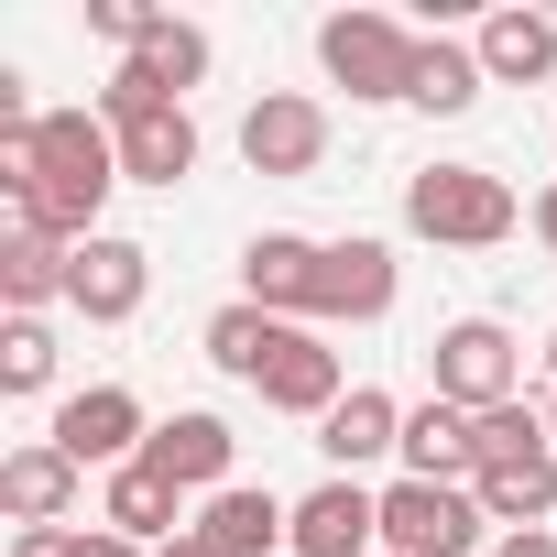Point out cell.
<instances>
[{
    "label": "cell",
    "mask_w": 557,
    "mask_h": 557,
    "mask_svg": "<svg viewBox=\"0 0 557 557\" xmlns=\"http://www.w3.org/2000/svg\"><path fill=\"white\" fill-rule=\"evenodd\" d=\"M405 230L437 240V251H492V240L524 230V197L492 164H416L405 175Z\"/></svg>",
    "instance_id": "cell-1"
},
{
    "label": "cell",
    "mask_w": 557,
    "mask_h": 557,
    "mask_svg": "<svg viewBox=\"0 0 557 557\" xmlns=\"http://www.w3.org/2000/svg\"><path fill=\"white\" fill-rule=\"evenodd\" d=\"M426 394L459 405V416H492V405H524V350L503 318H448L426 339Z\"/></svg>",
    "instance_id": "cell-2"
},
{
    "label": "cell",
    "mask_w": 557,
    "mask_h": 557,
    "mask_svg": "<svg viewBox=\"0 0 557 557\" xmlns=\"http://www.w3.org/2000/svg\"><path fill=\"white\" fill-rule=\"evenodd\" d=\"M416 45H426V34H405L394 12H329V23H318V66H329V88H350V99H405V88H416Z\"/></svg>",
    "instance_id": "cell-3"
},
{
    "label": "cell",
    "mask_w": 557,
    "mask_h": 557,
    "mask_svg": "<svg viewBox=\"0 0 557 557\" xmlns=\"http://www.w3.org/2000/svg\"><path fill=\"white\" fill-rule=\"evenodd\" d=\"M481 503L470 481H383V557H470Z\"/></svg>",
    "instance_id": "cell-4"
},
{
    "label": "cell",
    "mask_w": 557,
    "mask_h": 557,
    "mask_svg": "<svg viewBox=\"0 0 557 557\" xmlns=\"http://www.w3.org/2000/svg\"><path fill=\"white\" fill-rule=\"evenodd\" d=\"M240 164H251V175H285V186L318 175V164H329V110H318L307 88H262V99L240 110Z\"/></svg>",
    "instance_id": "cell-5"
},
{
    "label": "cell",
    "mask_w": 557,
    "mask_h": 557,
    "mask_svg": "<svg viewBox=\"0 0 557 557\" xmlns=\"http://www.w3.org/2000/svg\"><path fill=\"white\" fill-rule=\"evenodd\" d=\"M143 437H153V416H143V394H132V383H88V394H66V405H55V448H66L77 470H132V459H143Z\"/></svg>",
    "instance_id": "cell-6"
},
{
    "label": "cell",
    "mask_w": 557,
    "mask_h": 557,
    "mask_svg": "<svg viewBox=\"0 0 557 557\" xmlns=\"http://www.w3.org/2000/svg\"><path fill=\"white\" fill-rule=\"evenodd\" d=\"M143 296H153V251H143V240H121V230L77 240V273H66V307H77L88 329H121V318H143Z\"/></svg>",
    "instance_id": "cell-7"
},
{
    "label": "cell",
    "mask_w": 557,
    "mask_h": 557,
    "mask_svg": "<svg viewBox=\"0 0 557 557\" xmlns=\"http://www.w3.org/2000/svg\"><path fill=\"white\" fill-rule=\"evenodd\" d=\"M394 240H329V262H318V318L307 329H361V318H394Z\"/></svg>",
    "instance_id": "cell-8"
},
{
    "label": "cell",
    "mask_w": 557,
    "mask_h": 557,
    "mask_svg": "<svg viewBox=\"0 0 557 557\" xmlns=\"http://www.w3.org/2000/svg\"><path fill=\"white\" fill-rule=\"evenodd\" d=\"M318 262H329V240H307V230H251V251H240V307H273V318H318Z\"/></svg>",
    "instance_id": "cell-9"
},
{
    "label": "cell",
    "mask_w": 557,
    "mask_h": 557,
    "mask_svg": "<svg viewBox=\"0 0 557 557\" xmlns=\"http://www.w3.org/2000/svg\"><path fill=\"white\" fill-rule=\"evenodd\" d=\"M296 557H383V492L372 481H318L285 524Z\"/></svg>",
    "instance_id": "cell-10"
},
{
    "label": "cell",
    "mask_w": 557,
    "mask_h": 557,
    "mask_svg": "<svg viewBox=\"0 0 557 557\" xmlns=\"http://www.w3.org/2000/svg\"><path fill=\"white\" fill-rule=\"evenodd\" d=\"M318 448H329V481H361L372 459H394V448H405V405H394L383 383H350V394L329 405Z\"/></svg>",
    "instance_id": "cell-11"
},
{
    "label": "cell",
    "mask_w": 557,
    "mask_h": 557,
    "mask_svg": "<svg viewBox=\"0 0 557 557\" xmlns=\"http://www.w3.org/2000/svg\"><path fill=\"white\" fill-rule=\"evenodd\" d=\"M230 416H208V405H186V416H153V437H143V459L175 481V492H230Z\"/></svg>",
    "instance_id": "cell-12"
},
{
    "label": "cell",
    "mask_w": 557,
    "mask_h": 557,
    "mask_svg": "<svg viewBox=\"0 0 557 557\" xmlns=\"http://www.w3.org/2000/svg\"><path fill=\"white\" fill-rule=\"evenodd\" d=\"M99 524L132 535V546H175V535H186V492H175L153 459H132V470L99 481Z\"/></svg>",
    "instance_id": "cell-13"
},
{
    "label": "cell",
    "mask_w": 557,
    "mask_h": 557,
    "mask_svg": "<svg viewBox=\"0 0 557 557\" xmlns=\"http://www.w3.org/2000/svg\"><path fill=\"white\" fill-rule=\"evenodd\" d=\"M77 459L55 448V437H34V448H12V459H0V513H12V524H66L77 513Z\"/></svg>",
    "instance_id": "cell-14"
},
{
    "label": "cell",
    "mask_w": 557,
    "mask_h": 557,
    "mask_svg": "<svg viewBox=\"0 0 557 557\" xmlns=\"http://www.w3.org/2000/svg\"><path fill=\"white\" fill-rule=\"evenodd\" d=\"M197 350H208L230 383H251V394H262V372L296 350V318H273V307H219V318L197 329Z\"/></svg>",
    "instance_id": "cell-15"
},
{
    "label": "cell",
    "mask_w": 557,
    "mask_h": 557,
    "mask_svg": "<svg viewBox=\"0 0 557 557\" xmlns=\"http://www.w3.org/2000/svg\"><path fill=\"white\" fill-rule=\"evenodd\" d=\"M285 524H296V503H273L262 481H230V492L197 503V535H208L219 557H273V546H285Z\"/></svg>",
    "instance_id": "cell-16"
},
{
    "label": "cell",
    "mask_w": 557,
    "mask_h": 557,
    "mask_svg": "<svg viewBox=\"0 0 557 557\" xmlns=\"http://www.w3.org/2000/svg\"><path fill=\"white\" fill-rule=\"evenodd\" d=\"M470 45H481V77H492V88H546V77H557V23L524 12V0H513V12H492Z\"/></svg>",
    "instance_id": "cell-17"
},
{
    "label": "cell",
    "mask_w": 557,
    "mask_h": 557,
    "mask_svg": "<svg viewBox=\"0 0 557 557\" xmlns=\"http://www.w3.org/2000/svg\"><path fill=\"white\" fill-rule=\"evenodd\" d=\"M339 394H350V372H339V350H329L318 329H296V350L262 372V405H273V416H307V426H329Z\"/></svg>",
    "instance_id": "cell-18"
},
{
    "label": "cell",
    "mask_w": 557,
    "mask_h": 557,
    "mask_svg": "<svg viewBox=\"0 0 557 557\" xmlns=\"http://www.w3.org/2000/svg\"><path fill=\"white\" fill-rule=\"evenodd\" d=\"M66 273H77V251H66V240L12 230V240H0V307H12V318H45V307L66 296Z\"/></svg>",
    "instance_id": "cell-19"
},
{
    "label": "cell",
    "mask_w": 557,
    "mask_h": 557,
    "mask_svg": "<svg viewBox=\"0 0 557 557\" xmlns=\"http://www.w3.org/2000/svg\"><path fill=\"white\" fill-rule=\"evenodd\" d=\"M197 175V110H153L121 132V186H186Z\"/></svg>",
    "instance_id": "cell-20"
},
{
    "label": "cell",
    "mask_w": 557,
    "mask_h": 557,
    "mask_svg": "<svg viewBox=\"0 0 557 557\" xmlns=\"http://www.w3.org/2000/svg\"><path fill=\"white\" fill-rule=\"evenodd\" d=\"M394 459H405V481H470V416L437 405V394L405 405V448Z\"/></svg>",
    "instance_id": "cell-21"
},
{
    "label": "cell",
    "mask_w": 557,
    "mask_h": 557,
    "mask_svg": "<svg viewBox=\"0 0 557 557\" xmlns=\"http://www.w3.org/2000/svg\"><path fill=\"white\" fill-rule=\"evenodd\" d=\"M470 503H481V524H503V535L546 524V513H557V448H546V459H513V470H481Z\"/></svg>",
    "instance_id": "cell-22"
},
{
    "label": "cell",
    "mask_w": 557,
    "mask_h": 557,
    "mask_svg": "<svg viewBox=\"0 0 557 557\" xmlns=\"http://www.w3.org/2000/svg\"><path fill=\"white\" fill-rule=\"evenodd\" d=\"M481 88H492V77H481V45H459V34H426V45H416V88H405L416 110L459 121V110H470Z\"/></svg>",
    "instance_id": "cell-23"
},
{
    "label": "cell",
    "mask_w": 557,
    "mask_h": 557,
    "mask_svg": "<svg viewBox=\"0 0 557 557\" xmlns=\"http://www.w3.org/2000/svg\"><path fill=\"white\" fill-rule=\"evenodd\" d=\"M557 437H546V405H492V416H470V481L481 470H513V459H546Z\"/></svg>",
    "instance_id": "cell-24"
},
{
    "label": "cell",
    "mask_w": 557,
    "mask_h": 557,
    "mask_svg": "<svg viewBox=\"0 0 557 557\" xmlns=\"http://www.w3.org/2000/svg\"><path fill=\"white\" fill-rule=\"evenodd\" d=\"M55 383V329L45 318H0V394H45Z\"/></svg>",
    "instance_id": "cell-25"
},
{
    "label": "cell",
    "mask_w": 557,
    "mask_h": 557,
    "mask_svg": "<svg viewBox=\"0 0 557 557\" xmlns=\"http://www.w3.org/2000/svg\"><path fill=\"white\" fill-rule=\"evenodd\" d=\"M77 546H88L77 524H23V535H12V557H77Z\"/></svg>",
    "instance_id": "cell-26"
},
{
    "label": "cell",
    "mask_w": 557,
    "mask_h": 557,
    "mask_svg": "<svg viewBox=\"0 0 557 557\" xmlns=\"http://www.w3.org/2000/svg\"><path fill=\"white\" fill-rule=\"evenodd\" d=\"M492 557H557V535H546V524H524V535H492Z\"/></svg>",
    "instance_id": "cell-27"
},
{
    "label": "cell",
    "mask_w": 557,
    "mask_h": 557,
    "mask_svg": "<svg viewBox=\"0 0 557 557\" xmlns=\"http://www.w3.org/2000/svg\"><path fill=\"white\" fill-rule=\"evenodd\" d=\"M77 557H153V546H132V535H110V524H88V546Z\"/></svg>",
    "instance_id": "cell-28"
},
{
    "label": "cell",
    "mask_w": 557,
    "mask_h": 557,
    "mask_svg": "<svg viewBox=\"0 0 557 557\" xmlns=\"http://www.w3.org/2000/svg\"><path fill=\"white\" fill-rule=\"evenodd\" d=\"M524 230H535V240H546V262H557V186H546V197L524 208Z\"/></svg>",
    "instance_id": "cell-29"
},
{
    "label": "cell",
    "mask_w": 557,
    "mask_h": 557,
    "mask_svg": "<svg viewBox=\"0 0 557 557\" xmlns=\"http://www.w3.org/2000/svg\"><path fill=\"white\" fill-rule=\"evenodd\" d=\"M153 557H219V546H208V535L186 524V535H175V546H153Z\"/></svg>",
    "instance_id": "cell-30"
},
{
    "label": "cell",
    "mask_w": 557,
    "mask_h": 557,
    "mask_svg": "<svg viewBox=\"0 0 557 557\" xmlns=\"http://www.w3.org/2000/svg\"><path fill=\"white\" fill-rule=\"evenodd\" d=\"M546 394H557V329H546Z\"/></svg>",
    "instance_id": "cell-31"
},
{
    "label": "cell",
    "mask_w": 557,
    "mask_h": 557,
    "mask_svg": "<svg viewBox=\"0 0 557 557\" xmlns=\"http://www.w3.org/2000/svg\"><path fill=\"white\" fill-rule=\"evenodd\" d=\"M546 437H557V394H546Z\"/></svg>",
    "instance_id": "cell-32"
}]
</instances>
